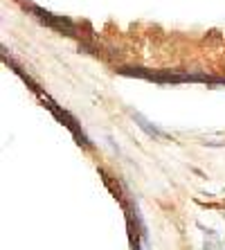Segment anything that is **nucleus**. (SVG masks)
Returning <instances> with one entry per match:
<instances>
[{"mask_svg":"<svg viewBox=\"0 0 225 250\" xmlns=\"http://www.w3.org/2000/svg\"><path fill=\"white\" fill-rule=\"evenodd\" d=\"M29 12L34 14L41 23H45L47 27L57 29V32H61V34H75V32H77V25L72 23V21H68V18H63V16H57V14L45 12V9L34 7V5H29Z\"/></svg>","mask_w":225,"mask_h":250,"instance_id":"f257e3e1","label":"nucleus"},{"mask_svg":"<svg viewBox=\"0 0 225 250\" xmlns=\"http://www.w3.org/2000/svg\"><path fill=\"white\" fill-rule=\"evenodd\" d=\"M39 95H41V99H43V102H45V104H47V108H50V111H52L54 115H57V120H59V122H63L65 126H68L70 131H72V135H75V138L79 140L81 145L90 146V140H88V138H86V133H83V131H81V128L77 126V120H75V117L70 115V113L61 111V108H59V106L54 104V102H52V99H50V97H47V95H43V93H39Z\"/></svg>","mask_w":225,"mask_h":250,"instance_id":"f03ea898","label":"nucleus"},{"mask_svg":"<svg viewBox=\"0 0 225 250\" xmlns=\"http://www.w3.org/2000/svg\"><path fill=\"white\" fill-rule=\"evenodd\" d=\"M131 115H133V120L138 122V126L142 128V131H144L149 138H164V131H160L158 126H153V124H151L149 120H144V117L140 115V113H131Z\"/></svg>","mask_w":225,"mask_h":250,"instance_id":"7ed1b4c3","label":"nucleus"}]
</instances>
